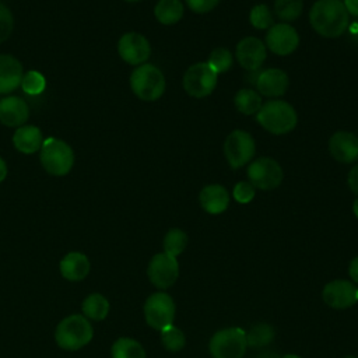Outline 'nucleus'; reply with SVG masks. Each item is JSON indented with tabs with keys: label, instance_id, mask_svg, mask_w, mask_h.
Returning <instances> with one entry per match:
<instances>
[{
	"label": "nucleus",
	"instance_id": "1",
	"mask_svg": "<svg viewBox=\"0 0 358 358\" xmlns=\"http://www.w3.org/2000/svg\"><path fill=\"white\" fill-rule=\"evenodd\" d=\"M312 28L324 38H337L345 32L350 14L340 0H317L309 13Z\"/></svg>",
	"mask_w": 358,
	"mask_h": 358
},
{
	"label": "nucleus",
	"instance_id": "2",
	"mask_svg": "<svg viewBox=\"0 0 358 358\" xmlns=\"http://www.w3.org/2000/svg\"><path fill=\"white\" fill-rule=\"evenodd\" d=\"M259 124L273 134H285L295 129L298 116L292 105L285 101H268L256 115Z\"/></svg>",
	"mask_w": 358,
	"mask_h": 358
},
{
	"label": "nucleus",
	"instance_id": "3",
	"mask_svg": "<svg viewBox=\"0 0 358 358\" xmlns=\"http://www.w3.org/2000/svg\"><path fill=\"white\" fill-rule=\"evenodd\" d=\"M94 336L90 320L83 315H70L56 327L55 340L57 345L67 351H77L85 347Z\"/></svg>",
	"mask_w": 358,
	"mask_h": 358
},
{
	"label": "nucleus",
	"instance_id": "4",
	"mask_svg": "<svg viewBox=\"0 0 358 358\" xmlns=\"http://www.w3.org/2000/svg\"><path fill=\"white\" fill-rule=\"evenodd\" d=\"M41 162L45 171L53 176H64L74 164V152L63 140L49 137L41 147Z\"/></svg>",
	"mask_w": 358,
	"mask_h": 358
},
{
	"label": "nucleus",
	"instance_id": "5",
	"mask_svg": "<svg viewBox=\"0 0 358 358\" xmlns=\"http://www.w3.org/2000/svg\"><path fill=\"white\" fill-rule=\"evenodd\" d=\"M133 92L143 101H155L165 91V77L154 64H140L130 76Z\"/></svg>",
	"mask_w": 358,
	"mask_h": 358
},
{
	"label": "nucleus",
	"instance_id": "6",
	"mask_svg": "<svg viewBox=\"0 0 358 358\" xmlns=\"http://www.w3.org/2000/svg\"><path fill=\"white\" fill-rule=\"evenodd\" d=\"M246 348V331L239 327L218 330L208 343L213 358H242Z\"/></svg>",
	"mask_w": 358,
	"mask_h": 358
},
{
	"label": "nucleus",
	"instance_id": "7",
	"mask_svg": "<svg viewBox=\"0 0 358 358\" xmlns=\"http://www.w3.org/2000/svg\"><path fill=\"white\" fill-rule=\"evenodd\" d=\"M144 317L150 327L162 330L173 323L175 302L172 296L164 291L151 294L144 303Z\"/></svg>",
	"mask_w": 358,
	"mask_h": 358
},
{
	"label": "nucleus",
	"instance_id": "8",
	"mask_svg": "<svg viewBox=\"0 0 358 358\" xmlns=\"http://www.w3.org/2000/svg\"><path fill=\"white\" fill-rule=\"evenodd\" d=\"M256 152L253 137L245 130H234L224 143V154L231 168L238 169L246 165Z\"/></svg>",
	"mask_w": 358,
	"mask_h": 358
},
{
	"label": "nucleus",
	"instance_id": "9",
	"mask_svg": "<svg viewBox=\"0 0 358 358\" xmlns=\"http://www.w3.org/2000/svg\"><path fill=\"white\" fill-rule=\"evenodd\" d=\"M217 73L207 63H196L190 66L183 76L185 91L194 98L210 95L217 85Z\"/></svg>",
	"mask_w": 358,
	"mask_h": 358
},
{
	"label": "nucleus",
	"instance_id": "10",
	"mask_svg": "<svg viewBox=\"0 0 358 358\" xmlns=\"http://www.w3.org/2000/svg\"><path fill=\"white\" fill-rule=\"evenodd\" d=\"M248 178L255 187L262 190H271L280 186L282 180V169L275 159L262 157L249 165Z\"/></svg>",
	"mask_w": 358,
	"mask_h": 358
},
{
	"label": "nucleus",
	"instance_id": "11",
	"mask_svg": "<svg viewBox=\"0 0 358 358\" xmlns=\"http://www.w3.org/2000/svg\"><path fill=\"white\" fill-rule=\"evenodd\" d=\"M147 274L152 285L159 289H166L178 280L179 263L175 256L165 252L157 253L148 263Z\"/></svg>",
	"mask_w": 358,
	"mask_h": 358
},
{
	"label": "nucleus",
	"instance_id": "12",
	"mask_svg": "<svg viewBox=\"0 0 358 358\" xmlns=\"http://www.w3.org/2000/svg\"><path fill=\"white\" fill-rule=\"evenodd\" d=\"M326 305L334 309H345L358 302V287L348 280H333L322 291Z\"/></svg>",
	"mask_w": 358,
	"mask_h": 358
},
{
	"label": "nucleus",
	"instance_id": "13",
	"mask_svg": "<svg viewBox=\"0 0 358 358\" xmlns=\"http://www.w3.org/2000/svg\"><path fill=\"white\" fill-rule=\"evenodd\" d=\"M299 43L298 32L294 27L287 22L274 24L268 28L266 34V45L267 48L280 56H287L292 53Z\"/></svg>",
	"mask_w": 358,
	"mask_h": 358
},
{
	"label": "nucleus",
	"instance_id": "14",
	"mask_svg": "<svg viewBox=\"0 0 358 358\" xmlns=\"http://www.w3.org/2000/svg\"><path fill=\"white\" fill-rule=\"evenodd\" d=\"M117 52L120 57L133 66L144 64L151 55V46L145 36L137 32L124 34L117 43Z\"/></svg>",
	"mask_w": 358,
	"mask_h": 358
},
{
	"label": "nucleus",
	"instance_id": "15",
	"mask_svg": "<svg viewBox=\"0 0 358 358\" xmlns=\"http://www.w3.org/2000/svg\"><path fill=\"white\" fill-rule=\"evenodd\" d=\"M235 53L238 63L249 71L259 70L267 56L266 45L256 36H246L241 39L236 45Z\"/></svg>",
	"mask_w": 358,
	"mask_h": 358
},
{
	"label": "nucleus",
	"instance_id": "16",
	"mask_svg": "<svg viewBox=\"0 0 358 358\" xmlns=\"http://www.w3.org/2000/svg\"><path fill=\"white\" fill-rule=\"evenodd\" d=\"M329 151L338 162H354L358 159V137L350 131H337L329 140Z\"/></svg>",
	"mask_w": 358,
	"mask_h": 358
},
{
	"label": "nucleus",
	"instance_id": "17",
	"mask_svg": "<svg viewBox=\"0 0 358 358\" xmlns=\"http://www.w3.org/2000/svg\"><path fill=\"white\" fill-rule=\"evenodd\" d=\"M288 76L280 69H267L257 76L256 87L260 95L267 98L281 96L288 88Z\"/></svg>",
	"mask_w": 358,
	"mask_h": 358
},
{
	"label": "nucleus",
	"instance_id": "18",
	"mask_svg": "<svg viewBox=\"0 0 358 358\" xmlns=\"http://www.w3.org/2000/svg\"><path fill=\"white\" fill-rule=\"evenodd\" d=\"M29 116L27 102L20 96H6L0 101V122L8 127L22 126Z\"/></svg>",
	"mask_w": 358,
	"mask_h": 358
},
{
	"label": "nucleus",
	"instance_id": "19",
	"mask_svg": "<svg viewBox=\"0 0 358 358\" xmlns=\"http://www.w3.org/2000/svg\"><path fill=\"white\" fill-rule=\"evenodd\" d=\"M22 77V64L11 55H0V94L18 88Z\"/></svg>",
	"mask_w": 358,
	"mask_h": 358
},
{
	"label": "nucleus",
	"instance_id": "20",
	"mask_svg": "<svg viewBox=\"0 0 358 358\" xmlns=\"http://www.w3.org/2000/svg\"><path fill=\"white\" fill-rule=\"evenodd\" d=\"M200 204L208 214H221L229 206V193L221 185H207L199 194Z\"/></svg>",
	"mask_w": 358,
	"mask_h": 358
},
{
	"label": "nucleus",
	"instance_id": "21",
	"mask_svg": "<svg viewBox=\"0 0 358 358\" xmlns=\"http://www.w3.org/2000/svg\"><path fill=\"white\" fill-rule=\"evenodd\" d=\"M91 270V263L84 253L70 252L60 262V273L69 281L84 280Z\"/></svg>",
	"mask_w": 358,
	"mask_h": 358
},
{
	"label": "nucleus",
	"instance_id": "22",
	"mask_svg": "<svg viewBox=\"0 0 358 358\" xmlns=\"http://www.w3.org/2000/svg\"><path fill=\"white\" fill-rule=\"evenodd\" d=\"M14 147L22 154H34L41 150L43 138L36 126H20L13 136Z\"/></svg>",
	"mask_w": 358,
	"mask_h": 358
},
{
	"label": "nucleus",
	"instance_id": "23",
	"mask_svg": "<svg viewBox=\"0 0 358 358\" xmlns=\"http://www.w3.org/2000/svg\"><path fill=\"white\" fill-rule=\"evenodd\" d=\"M183 3L180 0H159L155 4L154 14L164 25H172L183 17Z\"/></svg>",
	"mask_w": 358,
	"mask_h": 358
},
{
	"label": "nucleus",
	"instance_id": "24",
	"mask_svg": "<svg viewBox=\"0 0 358 358\" xmlns=\"http://www.w3.org/2000/svg\"><path fill=\"white\" fill-rule=\"evenodd\" d=\"M109 312V302L101 294H91L83 302V313L91 320H103Z\"/></svg>",
	"mask_w": 358,
	"mask_h": 358
},
{
	"label": "nucleus",
	"instance_id": "25",
	"mask_svg": "<svg viewBox=\"0 0 358 358\" xmlns=\"http://www.w3.org/2000/svg\"><path fill=\"white\" fill-rule=\"evenodd\" d=\"M234 102L241 113L253 115L262 108V95L250 88H242L236 92Z\"/></svg>",
	"mask_w": 358,
	"mask_h": 358
},
{
	"label": "nucleus",
	"instance_id": "26",
	"mask_svg": "<svg viewBox=\"0 0 358 358\" xmlns=\"http://www.w3.org/2000/svg\"><path fill=\"white\" fill-rule=\"evenodd\" d=\"M112 358H145V351L134 338L120 337L112 345Z\"/></svg>",
	"mask_w": 358,
	"mask_h": 358
},
{
	"label": "nucleus",
	"instance_id": "27",
	"mask_svg": "<svg viewBox=\"0 0 358 358\" xmlns=\"http://www.w3.org/2000/svg\"><path fill=\"white\" fill-rule=\"evenodd\" d=\"M274 327L268 323H257L246 333V344L252 348H262L274 340Z\"/></svg>",
	"mask_w": 358,
	"mask_h": 358
},
{
	"label": "nucleus",
	"instance_id": "28",
	"mask_svg": "<svg viewBox=\"0 0 358 358\" xmlns=\"http://www.w3.org/2000/svg\"><path fill=\"white\" fill-rule=\"evenodd\" d=\"M186 245H187V235L179 228L169 229L164 238V252L175 257L185 250Z\"/></svg>",
	"mask_w": 358,
	"mask_h": 358
},
{
	"label": "nucleus",
	"instance_id": "29",
	"mask_svg": "<svg viewBox=\"0 0 358 358\" xmlns=\"http://www.w3.org/2000/svg\"><path fill=\"white\" fill-rule=\"evenodd\" d=\"M303 8L302 0H275L274 13L282 21H295Z\"/></svg>",
	"mask_w": 358,
	"mask_h": 358
},
{
	"label": "nucleus",
	"instance_id": "30",
	"mask_svg": "<svg viewBox=\"0 0 358 358\" xmlns=\"http://www.w3.org/2000/svg\"><path fill=\"white\" fill-rule=\"evenodd\" d=\"M161 341H162L164 347L168 351L176 352V351H180L185 347L186 337H185V333L180 329L171 324V326L161 330Z\"/></svg>",
	"mask_w": 358,
	"mask_h": 358
},
{
	"label": "nucleus",
	"instance_id": "31",
	"mask_svg": "<svg viewBox=\"0 0 358 358\" xmlns=\"http://www.w3.org/2000/svg\"><path fill=\"white\" fill-rule=\"evenodd\" d=\"M249 21L256 29H268L274 25V18L266 4H257L250 10Z\"/></svg>",
	"mask_w": 358,
	"mask_h": 358
},
{
	"label": "nucleus",
	"instance_id": "32",
	"mask_svg": "<svg viewBox=\"0 0 358 358\" xmlns=\"http://www.w3.org/2000/svg\"><path fill=\"white\" fill-rule=\"evenodd\" d=\"M207 64L217 73H225L232 66V55L225 48H217L210 53Z\"/></svg>",
	"mask_w": 358,
	"mask_h": 358
},
{
	"label": "nucleus",
	"instance_id": "33",
	"mask_svg": "<svg viewBox=\"0 0 358 358\" xmlns=\"http://www.w3.org/2000/svg\"><path fill=\"white\" fill-rule=\"evenodd\" d=\"M21 87L24 90V92L28 95H39L46 87V80L39 71L31 70L24 74Z\"/></svg>",
	"mask_w": 358,
	"mask_h": 358
},
{
	"label": "nucleus",
	"instance_id": "34",
	"mask_svg": "<svg viewBox=\"0 0 358 358\" xmlns=\"http://www.w3.org/2000/svg\"><path fill=\"white\" fill-rule=\"evenodd\" d=\"M13 25H14V20H13L11 11L8 10L7 6L0 3V43L8 39V36L13 32Z\"/></svg>",
	"mask_w": 358,
	"mask_h": 358
},
{
	"label": "nucleus",
	"instance_id": "35",
	"mask_svg": "<svg viewBox=\"0 0 358 358\" xmlns=\"http://www.w3.org/2000/svg\"><path fill=\"white\" fill-rule=\"evenodd\" d=\"M255 186L250 183V182H238L235 186H234V190H232V194H234V199L238 201V203H242V204H246L249 201L253 200L255 197Z\"/></svg>",
	"mask_w": 358,
	"mask_h": 358
},
{
	"label": "nucleus",
	"instance_id": "36",
	"mask_svg": "<svg viewBox=\"0 0 358 358\" xmlns=\"http://www.w3.org/2000/svg\"><path fill=\"white\" fill-rule=\"evenodd\" d=\"M185 1H186V6L197 14L208 13L213 8H215L220 3V0H185Z\"/></svg>",
	"mask_w": 358,
	"mask_h": 358
},
{
	"label": "nucleus",
	"instance_id": "37",
	"mask_svg": "<svg viewBox=\"0 0 358 358\" xmlns=\"http://www.w3.org/2000/svg\"><path fill=\"white\" fill-rule=\"evenodd\" d=\"M348 186L351 192L358 196V164L354 165L348 173Z\"/></svg>",
	"mask_w": 358,
	"mask_h": 358
},
{
	"label": "nucleus",
	"instance_id": "38",
	"mask_svg": "<svg viewBox=\"0 0 358 358\" xmlns=\"http://www.w3.org/2000/svg\"><path fill=\"white\" fill-rule=\"evenodd\" d=\"M348 274H350L352 282H354V284H358V256L354 257V259L350 262Z\"/></svg>",
	"mask_w": 358,
	"mask_h": 358
},
{
	"label": "nucleus",
	"instance_id": "39",
	"mask_svg": "<svg viewBox=\"0 0 358 358\" xmlns=\"http://www.w3.org/2000/svg\"><path fill=\"white\" fill-rule=\"evenodd\" d=\"M344 7L348 11V14L358 17V0H344Z\"/></svg>",
	"mask_w": 358,
	"mask_h": 358
},
{
	"label": "nucleus",
	"instance_id": "40",
	"mask_svg": "<svg viewBox=\"0 0 358 358\" xmlns=\"http://www.w3.org/2000/svg\"><path fill=\"white\" fill-rule=\"evenodd\" d=\"M6 175H7V165H6L4 159L0 157V183L4 180Z\"/></svg>",
	"mask_w": 358,
	"mask_h": 358
},
{
	"label": "nucleus",
	"instance_id": "41",
	"mask_svg": "<svg viewBox=\"0 0 358 358\" xmlns=\"http://www.w3.org/2000/svg\"><path fill=\"white\" fill-rule=\"evenodd\" d=\"M256 358H281V357H278L275 352H271V351H264V352H262L260 355H257Z\"/></svg>",
	"mask_w": 358,
	"mask_h": 358
},
{
	"label": "nucleus",
	"instance_id": "42",
	"mask_svg": "<svg viewBox=\"0 0 358 358\" xmlns=\"http://www.w3.org/2000/svg\"><path fill=\"white\" fill-rule=\"evenodd\" d=\"M352 211H354L355 217L358 218V197L354 200V204H352Z\"/></svg>",
	"mask_w": 358,
	"mask_h": 358
},
{
	"label": "nucleus",
	"instance_id": "43",
	"mask_svg": "<svg viewBox=\"0 0 358 358\" xmlns=\"http://www.w3.org/2000/svg\"><path fill=\"white\" fill-rule=\"evenodd\" d=\"M281 358H301V357L296 355V354H287V355H284V357H281Z\"/></svg>",
	"mask_w": 358,
	"mask_h": 358
},
{
	"label": "nucleus",
	"instance_id": "44",
	"mask_svg": "<svg viewBox=\"0 0 358 358\" xmlns=\"http://www.w3.org/2000/svg\"><path fill=\"white\" fill-rule=\"evenodd\" d=\"M344 358H358V357H354V355H348V357H344Z\"/></svg>",
	"mask_w": 358,
	"mask_h": 358
},
{
	"label": "nucleus",
	"instance_id": "45",
	"mask_svg": "<svg viewBox=\"0 0 358 358\" xmlns=\"http://www.w3.org/2000/svg\"><path fill=\"white\" fill-rule=\"evenodd\" d=\"M126 1H138V0H126Z\"/></svg>",
	"mask_w": 358,
	"mask_h": 358
}]
</instances>
